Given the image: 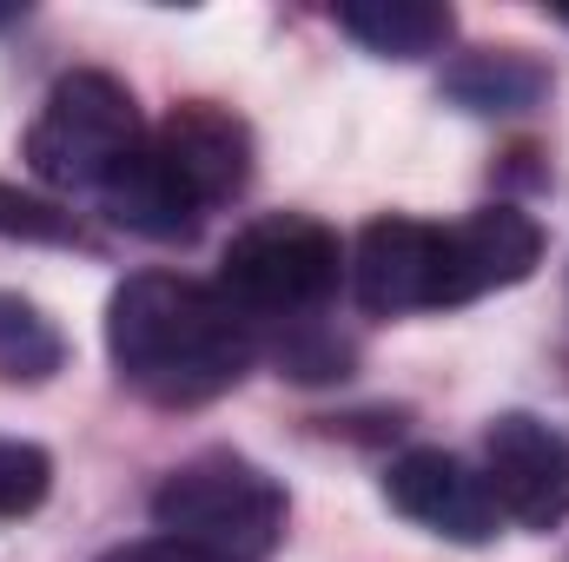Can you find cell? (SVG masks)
Returning <instances> with one entry per match:
<instances>
[{
	"instance_id": "1",
	"label": "cell",
	"mask_w": 569,
	"mask_h": 562,
	"mask_svg": "<svg viewBox=\"0 0 569 562\" xmlns=\"http://www.w3.org/2000/svg\"><path fill=\"white\" fill-rule=\"evenodd\" d=\"M107 358L127 391L166 411H192L226 398L252 358L259 331L226 304L219 284L179 272H133L107 298Z\"/></svg>"
},
{
	"instance_id": "2",
	"label": "cell",
	"mask_w": 569,
	"mask_h": 562,
	"mask_svg": "<svg viewBox=\"0 0 569 562\" xmlns=\"http://www.w3.org/2000/svg\"><path fill=\"white\" fill-rule=\"evenodd\" d=\"M152 523L212 562H266L284 536V490L239 450H199L152 490Z\"/></svg>"
},
{
	"instance_id": "3",
	"label": "cell",
	"mask_w": 569,
	"mask_h": 562,
	"mask_svg": "<svg viewBox=\"0 0 569 562\" xmlns=\"http://www.w3.org/2000/svg\"><path fill=\"white\" fill-rule=\"evenodd\" d=\"M345 279H351V259H345L338 232L311 212L252 219L246 232H232V245L219 259V291L252 331L259 324H311Z\"/></svg>"
},
{
	"instance_id": "4",
	"label": "cell",
	"mask_w": 569,
	"mask_h": 562,
	"mask_svg": "<svg viewBox=\"0 0 569 562\" xmlns=\"http://www.w3.org/2000/svg\"><path fill=\"white\" fill-rule=\"evenodd\" d=\"M146 145V120L140 100L100 73V67H80V73H60L27 127V172L40 185H60V192H107L113 172Z\"/></svg>"
},
{
	"instance_id": "5",
	"label": "cell",
	"mask_w": 569,
	"mask_h": 562,
	"mask_svg": "<svg viewBox=\"0 0 569 562\" xmlns=\"http://www.w3.org/2000/svg\"><path fill=\"white\" fill-rule=\"evenodd\" d=\"M483 483L523 530L569 523V436L530 411H503L483 430Z\"/></svg>"
},
{
	"instance_id": "6",
	"label": "cell",
	"mask_w": 569,
	"mask_h": 562,
	"mask_svg": "<svg viewBox=\"0 0 569 562\" xmlns=\"http://www.w3.org/2000/svg\"><path fill=\"white\" fill-rule=\"evenodd\" d=\"M146 140H152V159L172 172V185L199 212H212V205H226V199H239L252 185V127L219 100L172 107Z\"/></svg>"
},
{
	"instance_id": "7",
	"label": "cell",
	"mask_w": 569,
	"mask_h": 562,
	"mask_svg": "<svg viewBox=\"0 0 569 562\" xmlns=\"http://www.w3.org/2000/svg\"><path fill=\"white\" fill-rule=\"evenodd\" d=\"M351 291L371 318L443 311V225L385 212L351 245Z\"/></svg>"
},
{
	"instance_id": "8",
	"label": "cell",
	"mask_w": 569,
	"mask_h": 562,
	"mask_svg": "<svg viewBox=\"0 0 569 562\" xmlns=\"http://www.w3.org/2000/svg\"><path fill=\"white\" fill-rule=\"evenodd\" d=\"M385 496L398 516H411L418 530L443 536V543H490L503 510L483 483V470H470L463 456L450 450H405L391 470H385Z\"/></svg>"
},
{
	"instance_id": "9",
	"label": "cell",
	"mask_w": 569,
	"mask_h": 562,
	"mask_svg": "<svg viewBox=\"0 0 569 562\" xmlns=\"http://www.w3.org/2000/svg\"><path fill=\"white\" fill-rule=\"evenodd\" d=\"M543 265V225L523 205H477L443 225V311L510 291Z\"/></svg>"
},
{
	"instance_id": "10",
	"label": "cell",
	"mask_w": 569,
	"mask_h": 562,
	"mask_svg": "<svg viewBox=\"0 0 569 562\" xmlns=\"http://www.w3.org/2000/svg\"><path fill=\"white\" fill-rule=\"evenodd\" d=\"M100 205H107V212H113L127 232L159 239V245H179V239H192V232H199V219H206V212H199V205H192V199L172 185V172L152 159V140H146L140 152H133V159L113 172V185L100 192Z\"/></svg>"
},
{
	"instance_id": "11",
	"label": "cell",
	"mask_w": 569,
	"mask_h": 562,
	"mask_svg": "<svg viewBox=\"0 0 569 562\" xmlns=\"http://www.w3.org/2000/svg\"><path fill=\"white\" fill-rule=\"evenodd\" d=\"M443 93L463 113H530L550 93V67L523 47H477L443 73Z\"/></svg>"
},
{
	"instance_id": "12",
	"label": "cell",
	"mask_w": 569,
	"mask_h": 562,
	"mask_svg": "<svg viewBox=\"0 0 569 562\" xmlns=\"http://www.w3.org/2000/svg\"><path fill=\"white\" fill-rule=\"evenodd\" d=\"M338 27L378 60H425L457 33V13L437 0H345Z\"/></svg>"
},
{
	"instance_id": "13",
	"label": "cell",
	"mask_w": 569,
	"mask_h": 562,
	"mask_svg": "<svg viewBox=\"0 0 569 562\" xmlns=\"http://www.w3.org/2000/svg\"><path fill=\"white\" fill-rule=\"evenodd\" d=\"M60 364H67L60 324L33 298L0 291V384H47Z\"/></svg>"
},
{
	"instance_id": "14",
	"label": "cell",
	"mask_w": 569,
	"mask_h": 562,
	"mask_svg": "<svg viewBox=\"0 0 569 562\" xmlns=\"http://www.w3.org/2000/svg\"><path fill=\"white\" fill-rule=\"evenodd\" d=\"M53 490V456L27 436H0V523L33 516Z\"/></svg>"
},
{
	"instance_id": "15",
	"label": "cell",
	"mask_w": 569,
	"mask_h": 562,
	"mask_svg": "<svg viewBox=\"0 0 569 562\" xmlns=\"http://www.w3.org/2000/svg\"><path fill=\"white\" fill-rule=\"evenodd\" d=\"M0 239H27V245H73V239H80V225H73V212H60V205L33 199V192H20V185H0Z\"/></svg>"
},
{
	"instance_id": "16",
	"label": "cell",
	"mask_w": 569,
	"mask_h": 562,
	"mask_svg": "<svg viewBox=\"0 0 569 562\" xmlns=\"http://www.w3.org/2000/svg\"><path fill=\"white\" fill-rule=\"evenodd\" d=\"M107 562H212V556H199V550H186V543H166V536H146V543L113 550Z\"/></svg>"
}]
</instances>
